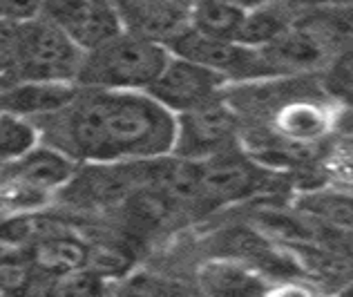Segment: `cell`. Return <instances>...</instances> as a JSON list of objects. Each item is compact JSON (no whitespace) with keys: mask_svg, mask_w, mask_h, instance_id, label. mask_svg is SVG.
I'll list each match as a JSON object with an SVG mask.
<instances>
[{"mask_svg":"<svg viewBox=\"0 0 353 297\" xmlns=\"http://www.w3.org/2000/svg\"><path fill=\"white\" fill-rule=\"evenodd\" d=\"M297 210L324 221L353 237V194L351 192H309L300 199Z\"/></svg>","mask_w":353,"mask_h":297,"instance_id":"17","label":"cell"},{"mask_svg":"<svg viewBox=\"0 0 353 297\" xmlns=\"http://www.w3.org/2000/svg\"><path fill=\"white\" fill-rule=\"evenodd\" d=\"M246 12L224 0H199L192 12V30L221 41H235Z\"/></svg>","mask_w":353,"mask_h":297,"instance_id":"16","label":"cell"},{"mask_svg":"<svg viewBox=\"0 0 353 297\" xmlns=\"http://www.w3.org/2000/svg\"><path fill=\"white\" fill-rule=\"evenodd\" d=\"M197 295L190 282L157 268H139L112 282V297H190Z\"/></svg>","mask_w":353,"mask_h":297,"instance_id":"14","label":"cell"},{"mask_svg":"<svg viewBox=\"0 0 353 297\" xmlns=\"http://www.w3.org/2000/svg\"><path fill=\"white\" fill-rule=\"evenodd\" d=\"M14 177L32 190H50L63 188L77 172L79 163H74L70 156L61 154L50 145H36L21 159H16Z\"/></svg>","mask_w":353,"mask_h":297,"instance_id":"13","label":"cell"},{"mask_svg":"<svg viewBox=\"0 0 353 297\" xmlns=\"http://www.w3.org/2000/svg\"><path fill=\"white\" fill-rule=\"evenodd\" d=\"M43 145L74 163H132L172 154L176 116L145 92L79 88L70 105L34 119Z\"/></svg>","mask_w":353,"mask_h":297,"instance_id":"1","label":"cell"},{"mask_svg":"<svg viewBox=\"0 0 353 297\" xmlns=\"http://www.w3.org/2000/svg\"><path fill=\"white\" fill-rule=\"evenodd\" d=\"M41 14L68 34L83 52L94 50L123 32L112 0H45Z\"/></svg>","mask_w":353,"mask_h":297,"instance_id":"8","label":"cell"},{"mask_svg":"<svg viewBox=\"0 0 353 297\" xmlns=\"http://www.w3.org/2000/svg\"><path fill=\"white\" fill-rule=\"evenodd\" d=\"M327 88L333 94L353 99V48L342 52L327 72Z\"/></svg>","mask_w":353,"mask_h":297,"instance_id":"22","label":"cell"},{"mask_svg":"<svg viewBox=\"0 0 353 297\" xmlns=\"http://www.w3.org/2000/svg\"><path fill=\"white\" fill-rule=\"evenodd\" d=\"M320 170L324 174V179H327L338 192L353 194V141L338 145L336 150L324 156L320 163Z\"/></svg>","mask_w":353,"mask_h":297,"instance_id":"21","label":"cell"},{"mask_svg":"<svg viewBox=\"0 0 353 297\" xmlns=\"http://www.w3.org/2000/svg\"><path fill=\"white\" fill-rule=\"evenodd\" d=\"M268 3H271V0H268ZM275 3L277 7L286 9V7H311V5L322 3V0H275Z\"/></svg>","mask_w":353,"mask_h":297,"instance_id":"27","label":"cell"},{"mask_svg":"<svg viewBox=\"0 0 353 297\" xmlns=\"http://www.w3.org/2000/svg\"><path fill=\"white\" fill-rule=\"evenodd\" d=\"M41 136L32 121L0 112V159H21L39 145Z\"/></svg>","mask_w":353,"mask_h":297,"instance_id":"19","label":"cell"},{"mask_svg":"<svg viewBox=\"0 0 353 297\" xmlns=\"http://www.w3.org/2000/svg\"><path fill=\"white\" fill-rule=\"evenodd\" d=\"M199 165V208L201 206H224V203L244 201L264 192L271 183V172L257 161L248 159L246 154L219 152L206 161H197Z\"/></svg>","mask_w":353,"mask_h":297,"instance_id":"6","label":"cell"},{"mask_svg":"<svg viewBox=\"0 0 353 297\" xmlns=\"http://www.w3.org/2000/svg\"><path fill=\"white\" fill-rule=\"evenodd\" d=\"M192 286L201 297H264L271 280L237 259L208 257L194 271Z\"/></svg>","mask_w":353,"mask_h":297,"instance_id":"10","label":"cell"},{"mask_svg":"<svg viewBox=\"0 0 353 297\" xmlns=\"http://www.w3.org/2000/svg\"><path fill=\"white\" fill-rule=\"evenodd\" d=\"M289 30V18L282 7L266 3L257 9L246 12L244 21L239 25V32L235 36V43L246 45V48L262 50L266 45H271L275 39Z\"/></svg>","mask_w":353,"mask_h":297,"instance_id":"15","label":"cell"},{"mask_svg":"<svg viewBox=\"0 0 353 297\" xmlns=\"http://www.w3.org/2000/svg\"><path fill=\"white\" fill-rule=\"evenodd\" d=\"M264 297H320V291L304 280H280L271 282Z\"/></svg>","mask_w":353,"mask_h":297,"instance_id":"24","label":"cell"},{"mask_svg":"<svg viewBox=\"0 0 353 297\" xmlns=\"http://www.w3.org/2000/svg\"><path fill=\"white\" fill-rule=\"evenodd\" d=\"M190 297H201V295H190Z\"/></svg>","mask_w":353,"mask_h":297,"instance_id":"30","label":"cell"},{"mask_svg":"<svg viewBox=\"0 0 353 297\" xmlns=\"http://www.w3.org/2000/svg\"><path fill=\"white\" fill-rule=\"evenodd\" d=\"M336 116L320 96L306 92L289 99L271 114V134L293 145H320L336 127Z\"/></svg>","mask_w":353,"mask_h":297,"instance_id":"9","label":"cell"},{"mask_svg":"<svg viewBox=\"0 0 353 297\" xmlns=\"http://www.w3.org/2000/svg\"><path fill=\"white\" fill-rule=\"evenodd\" d=\"M336 297H353V277L336 293Z\"/></svg>","mask_w":353,"mask_h":297,"instance_id":"28","label":"cell"},{"mask_svg":"<svg viewBox=\"0 0 353 297\" xmlns=\"http://www.w3.org/2000/svg\"><path fill=\"white\" fill-rule=\"evenodd\" d=\"M170 57L163 43L134 32H119L114 39L85 52L77 85L110 92H148Z\"/></svg>","mask_w":353,"mask_h":297,"instance_id":"2","label":"cell"},{"mask_svg":"<svg viewBox=\"0 0 353 297\" xmlns=\"http://www.w3.org/2000/svg\"><path fill=\"white\" fill-rule=\"evenodd\" d=\"M322 3H324V0H322ZM338 3H351L353 5V0H338Z\"/></svg>","mask_w":353,"mask_h":297,"instance_id":"29","label":"cell"},{"mask_svg":"<svg viewBox=\"0 0 353 297\" xmlns=\"http://www.w3.org/2000/svg\"><path fill=\"white\" fill-rule=\"evenodd\" d=\"M45 0H0V21L25 23L41 16Z\"/></svg>","mask_w":353,"mask_h":297,"instance_id":"23","label":"cell"},{"mask_svg":"<svg viewBox=\"0 0 353 297\" xmlns=\"http://www.w3.org/2000/svg\"><path fill=\"white\" fill-rule=\"evenodd\" d=\"M79 94L77 83H18L0 92V110L27 121L48 116L70 105Z\"/></svg>","mask_w":353,"mask_h":297,"instance_id":"11","label":"cell"},{"mask_svg":"<svg viewBox=\"0 0 353 297\" xmlns=\"http://www.w3.org/2000/svg\"><path fill=\"white\" fill-rule=\"evenodd\" d=\"M239 130V116L221 96L192 112L176 116L172 156L185 161H206L233 147Z\"/></svg>","mask_w":353,"mask_h":297,"instance_id":"5","label":"cell"},{"mask_svg":"<svg viewBox=\"0 0 353 297\" xmlns=\"http://www.w3.org/2000/svg\"><path fill=\"white\" fill-rule=\"evenodd\" d=\"M163 45L170 50L172 57L208 68L219 74L221 79H226V83H255L277 76L262 50L246 48V45H239L235 41L210 39L192 27L176 34L174 39H170V43Z\"/></svg>","mask_w":353,"mask_h":297,"instance_id":"4","label":"cell"},{"mask_svg":"<svg viewBox=\"0 0 353 297\" xmlns=\"http://www.w3.org/2000/svg\"><path fill=\"white\" fill-rule=\"evenodd\" d=\"M226 85V79H221L212 70L179 57H170L145 94H150L170 114L179 116L221 99Z\"/></svg>","mask_w":353,"mask_h":297,"instance_id":"7","label":"cell"},{"mask_svg":"<svg viewBox=\"0 0 353 297\" xmlns=\"http://www.w3.org/2000/svg\"><path fill=\"white\" fill-rule=\"evenodd\" d=\"M224 3L233 5V7H239V9H244V12H250V9H257V7L266 5L268 0H224Z\"/></svg>","mask_w":353,"mask_h":297,"instance_id":"26","label":"cell"},{"mask_svg":"<svg viewBox=\"0 0 353 297\" xmlns=\"http://www.w3.org/2000/svg\"><path fill=\"white\" fill-rule=\"evenodd\" d=\"M90 241H83L77 235L50 230L27 246V262L45 277H57L68 271L88 266Z\"/></svg>","mask_w":353,"mask_h":297,"instance_id":"12","label":"cell"},{"mask_svg":"<svg viewBox=\"0 0 353 297\" xmlns=\"http://www.w3.org/2000/svg\"><path fill=\"white\" fill-rule=\"evenodd\" d=\"M21 30V83H77L83 52L43 14L18 25Z\"/></svg>","mask_w":353,"mask_h":297,"instance_id":"3","label":"cell"},{"mask_svg":"<svg viewBox=\"0 0 353 297\" xmlns=\"http://www.w3.org/2000/svg\"><path fill=\"white\" fill-rule=\"evenodd\" d=\"M336 127L340 130L342 134L353 136V105L347 107V110H342V112H338V116H336Z\"/></svg>","mask_w":353,"mask_h":297,"instance_id":"25","label":"cell"},{"mask_svg":"<svg viewBox=\"0 0 353 297\" xmlns=\"http://www.w3.org/2000/svg\"><path fill=\"white\" fill-rule=\"evenodd\" d=\"M21 23L0 21V92L21 83Z\"/></svg>","mask_w":353,"mask_h":297,"instance_id":"20","label":"cell"},{"mask_svg":"<svg viewBox=\"0 0 353 297\" xmlns=\"http://www.w3.org/2000/svg\"><path fill=\"white\" fill-rule=\"evenodd\" d=\"M43 297H112V282L83 266L50 277L43 289Z\"/></svg>","mask_w":353,"mask_h":297,"instance_id":"18","label":"cell"}]
</instances>
